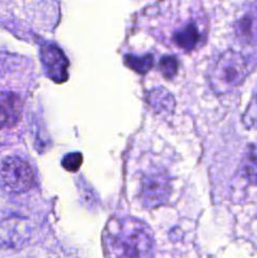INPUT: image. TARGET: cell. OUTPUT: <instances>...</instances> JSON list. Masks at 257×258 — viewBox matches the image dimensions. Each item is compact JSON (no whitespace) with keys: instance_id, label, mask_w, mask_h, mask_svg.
Listing matches in <instances>:
<instances>
[{"instance_id":"1","label":"cell","mask_w":257,"mask_h":258,"mask_svg":"<svg viewBox=\"0 0 257 258\" xmlns=\"http://www.w3.org/2000/svg\"><path fill=\"white\" fill-rule=\"evenodd\" d=\"M104 246L108 258H153V232L137 218L115 220L106 227Z\"/></svg>"},{"instance_id":"2","label":"cell","mask_w":257,"mask_h":258,"mask_svg":"<svg viewBox=\"0 0 257 258\" xmlns=\"http://www.w3.org/2000/svg\"><path fill=\"white\" fill-rule=\"evenodd\" d=\"M257 66V53L229 49L218 58L209 76L210 85L218 95L232 92L241 85Z\"/></svg>"},{"instance_id":"3","label":"cell","mask_w":257,"mask_h":258,"mask_svg":"<svg viewBox=\"0 0 257 258\" xmlns=\"http://www.w3.org/2000/svg\"><path fill=\"white\" fill-rule=\"evenodd\" d=\"M0 185L12 194L28 191L34 185V172L26 161L9 156L0 162Z\"/></svg>"},{"instance_id":"4","label":"cell","mask_w":257,"mask_h":258,"mask_svg":"<svg viewBox=\"0 0 257 258\" xmlns=\"http://www.w3.org/2000/svg\"><path fill=\"white\" fill-rule=\"evenodd\" d=\"M170 176L166 171L154 170L143 176L140 200L147 210H154L167 203L171 196Z\"/></svg>"},{"instance_id":"5","label":"cell","mask_w":257,"mask_h":258,"mask_svg":"<svg viewBox=\"0 0 257 258\" xmlns=\"http://www.w3.org/2000/svg\"><path fill=\"white\" fill-rule=\"evenodd\" d=\"M147 101L155 113L161 115L172 114L175 107L173 96L164 87H156L148 93Z\"/></svg>"},{"instance_id":"6","label":"cell","mask_w":257,"mask_h":258,"mask_svg":"<svg viewBox=\"0 0 257 258\" xmlns=\"http://www.w3.org/2000/svg\"><path fill=\"white\" fill-rule=\"evenodd\" d=\"M236 33L245 45H257V13L251 12L241 17L236 24Z\"/></svg>"},{"instance_id":"7","label":"cell","mask_w":257,"mask_h":258,"mask_svg":"<svg viewBox=\"0 0 257 258\" xmlns=\"http://www.w3.org/2000/svg\"><path fill=\"white\" fill-rule=\"evenodd\" d=\"M172 38L177 47L187 51L196 48L198 42L200 41L201 34L198 26L195 23H189L174 32Z\"/></svg>"},{"instance_id":"8","label":"cell","mask_w":257,"mask_h":258,"mask_svg":"<svg viewBox=\"0 0 257 258\" xmlns=\"http://www.w3.org/2000/svg\"><path fill=\"white\" fill-rule=\"evenodd\" d=\"M240 172L249 183L257 185V144L251 145L245 152Z\"/></svg>"},{"instance_id":"9","label":"cell","mask_w":257,"mask_h":258,"mask_svg":"<svg viewBox=\"0 0 257 258\" xmlns=\"http://www.w3.org/2000/svg\"><path fill=\"white\" fill-rule=\"evenodd\" d=\"M124 64L135 73L146 75L153 67L154 56L151 53H147L144 55L126 54L124 55Z\"/></svg>"},{"instance_id":"10","label":"cell","mask_w":257,"mask_h":258,"mask_svg":"<svg viewBox=\"0 0 257 258\" xmlns=\"http://www.w3.org/2000/svg\"><path fill=\"white\" fill-rule=\"evenodd\" d=\"M242 121L246 127L257 130V88L254 89L251 101L242 115Z\"/></svg>"},{"instance_id":"11","label":"cell","mask_w":257,"mask_h":258,"mask_svg":"<svg viewBox=\"0 0 257 258\" xmlns=\"http://www.w3.org/2000/svg\"><path fill=\"white\" fill-rule=\"evenodd\" d=\"M160 69L167 80H172L179 72V61L173 55H164L160 61Z\"/></svg>"},{"instance_id":"12","label":"cell","mask_w":257,"mask_h":258,"mask_svg":"<svg viewBox=\"0 0 257 258\" xmlns=\"http://www.w3.org/2000/svg\"><path fill=\"white\" fill-rule=\"evenodd\" d=\"M82 162L83 156L81 153H71L64 157L62 165L68 171H77L81 167Z\"/></svg>"},{"instance_id":"13","label":"cell","mask_w":257,"mask_h":258,"mask_svg":"<svg viewBox=\"0 0 257 258\" xmlns=\"http://www.w3.org/2000/svg\"><path fill=\"white\" fill-rule=\"evenodd\" d=\"M12 107L11 105H8L4 100L2 101V104H0V130L4 128L7 124H9L10 119H11V115L14 112L15 108H10Z\"/></svg>"}]
</instances>
